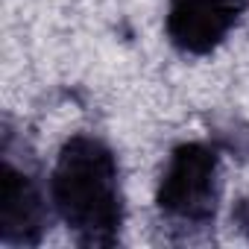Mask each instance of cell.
<instances>
[{
  "instance_id": "cell-2",
  "label": "cell",
  "mask_w": 249,
  "mask_h": 249,
  "mask_svg": "<svg viewBox=\"0 0 249 249\" xmlns=\"http://www.w3.org/2000/svg\"><path fill=\"white\" fill-rule=\"evenodd\" d=\"M220 199V156L208 144H182L170 153L159 182V211L173 226H208Z\"/></svg>"
},
{
  "instance_id": "cell-1",
  "label": "cell",
  "mask_w": 249,
  "mask_h": 249,
  "mask_svg": "<svg viewBox=\"0 0 249 249\" xmlns=\"http://www.w3.org/2000/svg\"><path fill=\"white\" fill-rule=\"evenodd\" d=\"M50 202L82 246H111L123 226L117 156L94 135H73L50 173Z\"/></svg>"
},
{
  "instance_id": "cell-4",
  "label": "cell",
  "mask_w": 249,
  "mask_h": 249,
  "mask_svg": "<svg viewBox=\"0 0 249 249\" xmlns=\"http://www.w3.org/2000/svg\"><path fill=\"white\" fill-rule=\"evenodd\" d=\"M237 12L240 6L226 0H170L167 36L182 53L205 56L229 36Z\"/></svg>"
},
{
  "instance_id": "cell-3",
  "label": "cell",
  "mask_w": 249,
  "mask_h": 249,
  "mask_svg": "<svg viewBox=\"0 0 249 249\" xmlns=\"http://www.w3.org/2000/svg\"><path fill=\"white\" fill-rule=\"evenodd\" d=\"M41 185L36 173L15 161L12 147L3 144V179H0V237L3 243H38L47 226Z\"/></svg>"
},
{
  "instance_id": "cell-5",
  "label": "cell",
  "mask_w": 249,
  "mask_h": 249,
  "mask_svg": "<svg viewBox=\"0 0 249 249\" xmlns=\"http://www.w3.org/2000/svg\"><path fill=\"white\" fill-rule=\"evenodd\" d=\"M226 3H231V6H240V9H243V6L249 3V0H226Z\"/></svg>"
}]
</instances>
